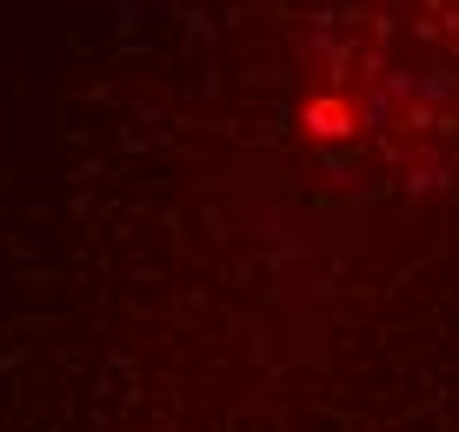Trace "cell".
<instances>
[{"label": "cell", "instance_id": "6da1fadb", "mask_svg": "<svg viewBox=\"0 0 459 432\" xmlns=\"http://www.w3.org/2000/svg\"><path fill=\"white\" fill-rule=\"evenodd\" d=\"M307 60L373 160L459 147V0H299Z\"/></svg>", "mask_w": 459, "mask_h": 432}]
</instances>
